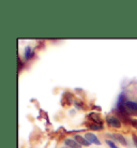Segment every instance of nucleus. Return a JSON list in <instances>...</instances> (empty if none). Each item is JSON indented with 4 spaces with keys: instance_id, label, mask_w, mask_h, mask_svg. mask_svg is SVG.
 I'll return each instance as SVG.
<instances>
[{
    "instance_id": "1",
    "label": "nucleus",
    "mask_w": 137,
    "mask_h": 148,
    "mask_svg": "<svg viewBox=\"0 0 137 148\" xmlns=\"http://www.w3.org/2000/svg\"><path fill=\"white\" fill-rule=\"evenodd\" d=\"M106 122L108 123V126L111 127V128H116L118 129L121 127V120L116 117V116H112V115H108L106 117Z\"/></svg>"
},
{
    "instance_id": "2",
    "label": "nucleus",
    "mask_w": 137,
    "mask_h": 148,
    "mask_svg": "<svg viewBox=\"0 0 137 148\" xmlns=\"http://www.w3.org/2000/svg\"><path fill=\"white\" fill-rule=\"evenodd\" d=\"M108 136H110L111 140H114L115 142H118V143H120V144L123 145V146H126V145H127V142H126L125 137L123 136L122 134H120V133H110V134H108Z\"/></svg>"
},
{
    "instance_id": "3",
    "label": "nucleus",
    "mask_w": 137,
    "mask_h": 148,
    "mask_svg": "<svg viewBox=\"0 0 137 148\" xmlns=\"http://www.w3.org/2000/svg\"><path fill=\"white\" fill-rule=\"evenodd\" d=\"M85 138L87 140V141L89 142L90 144H95V145H101V142L100 140L97 138V136H96L94 133H91V132H87V133L85 134Z\"/></svg>"
},
{
    "instance_id": "4",
    "label": "nucleus",
    "mask_w": 137,
    "mask_h": 148,
    "mask_svg": "<svg viewBox=\"0 0 137 148\" xmlns=\"http://www.w3.org/2000/svg\"><path fill=\"white\" fill-rule=\"evenodd\" d=\"M88 119H89L91 122H94V123H99V125H103V119L100 117V115L97 113H90L88 115Z\"/></svg>"
},
{
    "instance_id": "5",
    "label": "nucleus",
    "mask_w": 137,
    "mask_h": 148,
    "mask_svg": "<svg viewBox=\"0 0 137 148\" xmlns=\"http://www.w3.org/2000/svg\"><path fill=\"white\" fill-rule=\"evenodd\" d=\"M124 106L129 112H133V113H137V102L135 101H130L126 100L124 102Z\"/></svg>"
},
{
    "instance_id": "6",
    "label": "nucleus",
    "mask_w": 137,
    "mask_h": 148,
    "mask_svg": "<svg viewBox=\"0 0 137 148\" xmlns=\"http://www.w3.org/2000/svg\"><path fill=\"white\" fill-rule=\"evenodd\" d=\"M64 144L67 145L69 148H82V145L79 144L77 141L73 140V138H65Z\"/></svg>"
},
{
    "instance_id": "7",
    "label": "nucleus",
    "mask_w": 137,
    "mask_h": 148,
    "mask_svg": "<svg viewBox=\"0 0 137 148\" xmlns=\"http://www.w3.org/2000/svg\"><path fill=\"white\" fill-rule=\"evenodd\" d=\"M24 56H25V60H26V61H28V60H30V59H32V58L34 57L33 48H31L30 46H26Z\"/></svg>"
},
{
    "instance_id": "8",
    "label": "nucleus",
    "mask_w": 137,
    "mask_h": 148,
    "mask_svg": "<svg viewBox=\"0 0 137 148\" xmlns=\"http://www.w3.org/2000/svg\"><path fill=\"white\" fill-rule=\"evenodd\" d=\"M74 138H75V141H77L82 146H86V147H89L90 146L89 142L87 141L85 137H82V135H79V134H76V135L74 136Z\"/></svg>"
},
{
    "instance_id": "9",
    "label": "nucleus",
    "mask_w": 137,
    "mask_h": 148,
    "mask_svg": "<svg viewBox=\"0 0 137 148\" xmlns=\"http://www.w3.org/2000/svg\"><path fill=\"white\" fill-rule=\"evenodd\" d=\"M88 128L90 130H94V131H101V130L104 129L103 125H99V123H94V122H91L88 125Z\"/></svg>"
},
{
    "instance_id": "10",
    "label": "nucleus",
    "mask_w": 137,
    "mask_h": 148,
    "mask_svg": "<svg viewBox=\"0 0 137 148\" xmlns=\"http://www.w3.org/2000/svg\"><path fill=\"white\" fill-rule=\"evenodd\" d=\"M106 144H107L110 148H119V147H117L115 143H114L112 141H110V140H106Z\"/></svg>"
},
{
    "instance_id": "11",
    "label": "nucleus",
    "mask_w": 137,
    "mask_h": 148,
    "mask_svg": "<svg viewBox=\"0 0 137 148\" xmlns=\"http://www.w3.org/2000/svg\"><path fill=\"white\" fill-rule=\"evenodd\" d=\"M130 123L134 127V128H135V129H137V120L136 119H131Z\"/></svg>"
},
{
    "instance_id": "12",
    "label": "nucleus",
    "mask_w": 137,
    "mask_h": 148,
    "mask_svg": "<svg viewBox=\"0 0 137 148\" xmlns=\"http://www.w3.org/2000/svg\"><path fill=\"white\" fill-rule=\"evenodd\" d=\"M132 137H133V142H134V145H135V146H136L137 147V135L135 133L133 134V135H132Z\"/></svg>"
},
{
    "instance_id": "13",
    "label": "nucleus",
    "mask_w": 137,
    "mask_h": 148,
    "mask_svg": "<svg viewBox=\"0 0 137 148\" xmlns=\"http://www.w3.org/2000/svg\"><path fill=\"white\" fill-rule=\"evenodd\" d=\"M22 60H19V70H22Z\"/></svg>"
}]
</instances>
